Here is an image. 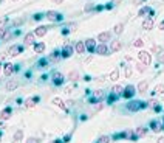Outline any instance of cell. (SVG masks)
Wrapping results in <instances>:
<instances>
[{"instance_id":"obj_1","label":"cell","mask_w":164,"mask_h":143,"mask_svg":"<svg viewBox=\"0 0 164 143\" xmlns=\"http://www.w3.org/2000/svg\"><path fill=\"white\" fill-rule=\"evenodd\" d=\"M149 106L147 101H141V100H132L130 103H127V111L129 112H138L139 109H146Z\"/></svg>"},{"instance_id":"obj_2","label":"cell","mask_w":164,"mask_h":143,"mask_svg":"<svg viewBox=\"0 0 164 143\" xmlns=\"http://www.w3.org/2000/svg\"><path fill=\"white\" fill-rule=\"evenodd\" d=\"M51 83H53V86L61 87V86L65 83V76H64L61 72H53V73H51Z\"/></svg>"},{"instance_id":"obj_3","label":"cell","mask_w":164,"mask_h":143,"mask_svg":"<svg viewBox=\"0 0 164 143\" xmlns=\"http://www.w3.org/2000/svg\"><path fill=\"white\" fill-rule=\"evenodd\" d=\"M104 97H105L104 90H94L93 95L88 98V103H90V104H96V103H101L104 100Z\"/></svg>"},{"instance_id":"obj_4","label":"cell","mask_w":164,"mask_h":143,"mask_svg":"<svg viewBox=\"0 0 164 143\" xmlns=\"http://www.w3.org/2000/svg\"><path fill=\"white\" fill-rule=\"evenodd\" d=\"M135 94H136V87L135 86H132V84H129L127 87H124V90H122V98H126V100H132L133 97H135Z\"/></svg>"},{"instance_id":"obj_5","label":"cell","mask_w":164,"mask_h":143,"mask_svg":"<svg viewBox=\"0 0 164 143\" xmlns=\"http://www.w3.org/2000/svg\"><path fill=\"white\" fill-rule=\"evenodd\" d=\"M45 17L48 20H51V22H61L64 19V16L61 14V12H57V11H47L45 12Z\"/></svg>"},{"instance_id":"obj_6","label":"cell","mask_w":164,"mask_h":143,"mask_svg":"<svg viewBox=\"0 0 164 143\" xmlns=\"http://www.w3.org/2000/svg\"><path fill=\"white\" fill-rule=\"evenodd\" d=\"M73 51H74V47H73L71 44H65V45L62 47V50H61V56H62L64 59H67V58L73 56Z\"/></svg>"},{"instance_id":"obj_7","label":"cell","mask_w":164,"mask_h":143,"mask_svg":"<svg viewBox=\"0 0 164 143\" xmlns=\"http://www.w3.org/2000/svg\"><path fill=\"white\" fill-rule=\"evenodd\" d=\"M23 50H25V45H19V44H16V45H11V48L6 51V55H9V56H17V55L22 53Z\"/></svg>"},{"instance_id":"obj_8","label":"cell","mask_w":164,"mask_h":143,"mask_svg":"<svg viewBox=\"0 0 164 143\" xmlns=\"http://www.w3.org/2000/svg\"><path fill=\"white\" fill-rule=\"evenodd\" d=\"M138 61L144 62L146 66H149V64L152 62V56H150V53H149V51H146V50H141L139 53H138Z\"/></svg>"},{"instance_id":"obj_9","label":"cell","mask_w":164,"mask_h":143,"mask_svg":"<svg viewBox=\"0 0 164 143\" xmlns=\"http://www.w3.org/2000/svg\"><path fill=\"white\" fill-rule=\"evenodd\" d=\"M153 14H155V11L150 6H143L139 9V12H138L139 17H150V19H153Z\"/></svg>"},{"instance_id":"obj_10","label":"cell","mask_w":164,"mask_h":143,"mask_svg":"<svg viewBox=\"0 0 164 143\" xmlns=\"http://www.w3.org/2000/svg\"><path fill=\"white\" fill-rule=\"evenodd\" d=\"M34 44H36V34L34 33H26L23 36V45L30 47V45H34Z\"/></svg>"},{"instance_id":"obj_11","label":"cell","mask_w":164,"mask_h":143,"mask_svg":"<svg viewBox=\"0 0 164 143\" xmlns=\"http://www.w3.org/2000/svg\"><path fill=\"white\" fill-rule=\"evenodd\" d=\"M108 51H110V48H108L105 44L99 42V44L96 45V50H94V53H98V55H101V56H105V55H110Z\"/></svg>"},{"instance_id":"obj_12","label":"cell","mask_w":164,"mask_h":143,"mask_svg":"<svg viewBox=\"0 0 164 143\" xmlns=\"http://www.w3.org/2000/svg\"><path fill=\"white\" fill-rule=\"evenodd\" d=\"M17 70V67L14 66V64H11V62H6V64H3V73H5V76H11L12 73H14Z\"/></svg>"},{"instance_id":"obj_13","label":"cell","mask_w":164,"mask_h":143,"mask_svg":"<svg viewBox=\"0 0 164 143\" xmlns=\"http://www.w3.org/2000/svg\"><path fill=\"white\" fill-rule=\"evenodd\" d=\"M85 48H87V51H88V53H94V50H96V41H94V39H85Z\"/></svg>"},{"instance_id":"obj_14","label":"cell","mask_w":164,"mask_h":143,"mask_svg":"<svg viewBox=\"0 0 164 143\" xmlns=\"http://www.w3.org/2000/svg\"><path fill=\"white\" fill-rule=\"evenodd\" d=\"M74 51L77 55H84L85 51H87V48H85V42L84 41H77L76 44H74Z\"/></svg>"},{"instance_id":"obj_15","label":"cell","mask_w":164,"mask_h":143,"mask_svg":"<svg viewBox=\"0 0 164 143\" xmlns=\"http://www.w3.org/2000/svg\"><path fill=\"white\" fill-rule=\"evenodd\" d=\"M11 115H12V109L11 107H5V109H2V112H0V120L6 121V120L11 118Z\"/></svg>"},{"instance_id":"obj_16","label":"cell","mask_w":164,"mask_h":143,"mask_svg":"<svg viewBox=\"0 0 164 143\" xmlns=\"http://www.w3.org/2000/svg\"><path fill=\"white\" fill-rule=\"evenodd\" d=\"M110 39H112V33H110V31H102V33H99V34H98V41H99V42H102V44L108 42Z\"/></svg>"},{"instance_id":"obj_17","label":"cell","mask_w":164,"mask_h":143,"mask_svg":"<svg viewBox=\"0 0 164 143\" xmlns=\"http://www.w3.org/2000/svg\"><path fill=\"white\" fill-rule=\"evenodd\" d=\"M33 33L36 34V37H44L48 33V27H45V25H40V27H37Z\"/></svg>"},{"instance_id":"obj_18","label":"cell","mask_w":164,"mask_h":143,"mask_svg":"<svg viewBox=\"0 0 164 143\" xmlns=\"http://www.w3.org/2000/svg\"><path fill=\"white\" fill-rule=\"evenodd\" d=\"M39 100H40L39 97H31V98H28V100L25 101V107H26V109H33V107L37 104V103H39Z\"/></svg>"},{"instance_id":"obj_19","label":"cell","mask_w":164,"mask_h":143,"mask_svg":"<svg viewBox=\"0 0 164 143\" xmlns=\"http://www.w3.org/2000/svg\"><path fill=\"white\" fill-rule=\"evenodd\" d=\"M17 87H19V81H16V80H9L5 84V90H8V92H11V90H16Z\"/></svg>"},{"instance_id":"obj_20","label":"cell","mask_w":164,"mask_h":143,"mask_svg":"<svg viewBox=\"0 0 164 143\" xmlns=\"http://www.w3.org/2000/svg\"><path fill=\"white\" fill-rule=\"evenodd\" d=\"M130 134H132V131H122V132H118V134H115L113 137H112V140H121V138H130Z\"/></svg>"},{"instance_id":"obj_21","label":"cell","mask_w":164,"mask_h":143,"mask_svg":"<svg viewBox=\"0 0 164 143\" xmlns=\"http://www.w3.org/2000/svg\"><path fill=\"white\" fill-rule=\"evenodd\" d=\"M121 48H122V42L121 41H112L110 42V51H113V53L119 51Z\"/></svg>"},{"instance_id":"obj_22","label":"cell","mask_w":164,"mask_h":143,"mask_svg":"<svg viewBox=\"0 0 164 143\" xmlns=\"http://www.w3.org/2000/svg\"><path fill=\"white\" fill-rule=\"evenodd\" d=\"M33 48H34V53L40 55V53H44V51H45V44L44 42H36L33 45Z\"/></svg>"},{"instance_id":"obj_23","label":"cell","mask_w":164,"mask_h":143,"mask_svg":"<svg viewBox=\"0 0 164 143\" xmlns=\"http://www.w3.org/2000/svg\"><path fill=\"white\" fill-rule=\"evenodd\" d=\"M61 58H62V56H61V51H59V50H54L53 53L48 56V61H50V62H57Z\"/></svg>"},{"instance_id":"obj_24","label":"cell","mask_w":164,"mask_h":143,"mask_svg":"<svg viewBox=\"0 0 164 143\" xmlns=\"http://www.w3.org/2000/svg\"><path fill=\"white\" fill-rule=\"evenodd\" d=\"M147 87H149V83H147V81H141L138 86H136V92L146 94V92H147Z\"/></svg>"},{"instance_id":"obj_25","label":"cell","mask_w":164,"mask_h":143,"mask_svg":"<svg viewBox=\"0 0 164 143\" xmlns=\"http://www.w3.org/2000/svg\"><path fill=\"white\" fill-rule=\"evenodd\" d=\"M153 25H155V22H153V19H146L144 22H143V28L144 30H152L153 28Z\"/></svg>"},{"instance_id":"obj_26","label":"cell","mask_w":164,"mask_h":143,"mask_svg":"<svg viewBox=\"0 0 164 143\" xmlns=\"http://www.w3.org/2000/svg\"><path fill=\"white\" fill-rule=\"evenodd\" d=\"M119 97H121V95H118V94H115V92H110V95L107 97V103H108V104H113V103H116V101L119 100Z\"/></svg>"},{"instance_id":"obj_27","label":"cell","mask_w":164,"mask_h":143,"mask_svg":"<svg viewBox=\"0 0 164 143\" xmlns=\"http://www.w3.org/2000/svg\"><path fill=\"white\" fill-rule=\"evenodd\" d=\"M150 129H152V132H159V131H162V129H161V124H159L156 120H152V121H150Z\"/></svg>"},{"instance_id":"obj_28","label":"cell","mask_w":164,"mask_h":143,"mask_svg":"<svg viewBox=\"0 0 164 143\" xmlns=\"http://www.w3.org/2000/svg\"><path fill=\"white\" fill-rule=\"evenodd\" d=\"M53 104L57 106V107H61L62 111H67V106L64 104V101H62L61 98H53Z\"/></svg>"},{"instance_id":"obj_29","label":"cell","mask_w":164,"mask_h":143,"mask_svg":"<svg viewBox=\"0 0 164 143\" xmlns=\"http://www.w3.org/2000/svg\"><path fill=\"white\" fill-rule=\"evenodd\" d=\"M133 132H135L136 135H138V138H139V137H144V135L147 134V129H146V128H141V126H139V128H136Z\"/></svg>"},{"instance_id":"obj_30","label":"cell","mask_w":164,"mask_h":143,"mask_svg":"<svg viewBox=\"0 0 164 143\" xmlns=\"http://www.w3.org/2000/svg\"><path fill=\"white\" fill-rule=\"evenodd\" d=\"M108 78H110L112 81H118V80H119V70H118V69L112 70V72H110V75H108Z\"/></svg>"},{"instance_id":"obj_31","label":"cell","mask_w":164,"mask_h":143,"mask_svg":"<svg viewBox=\"0 0 164 143\" xmlns=\"http://www.w3.org/2000/svg\"><path fill=\"white\" fill-rule=\"evenodd\" d=\"M12 140H14V141H20V140H23V131H22V129L16 131V134L12 135Z\"/></svg>"},{"instance_id":"obj_32","label":"cell","mask_w":164,"mask_h":143,"mask_svg":"<svg viewBox=\"0 0 164 143\" xmlns=\"http://www.w3.org/2000/svg\"><path fill=\"white\" fill-rule=\"evenodd\" d=\"M122 31H124V23H116L115 28H113V33L115 34H121Z\"/></svg>"},{"instance_id":"obj_33","label":"cell","mask_w":164,"mask_h":143,"mask_svg":"<svg viewBox=\"0 0 164 143\" xmlns=\"http://www.w3.org/2000/svg\"><path fill=\"white\" fill-rule=\"evenodd\" d=\"M136 70H138L139 73H143V72H146V69H147V66H146V64L144 62H141V61H138V62H136V67H135Z\"/></svg>"},{"instance_id":"obj_34","label":"cell","mask_w":164,"mask_h":143,"mask_svg":"<svg viewBox=\"0 0 164 143\" xmlns=\"http://www.w3.org/2000/svg\"><path fill=\"white\" fill-rule=\"evenodd\" d=\"M68 80H70V81H77L79 80V73L76 70H71L70 73H68Z\"/></svg>"},{"instance_id":"obj_35","label":"cell","mask_w":164,"mask_h":143,"mask_svg":"<svg viewBox=\"0 0 164 143\" xmlns=\"http://www.w3.org/2000/svg\"><path fill=\"white\" fill-rule=\"evenodd\" d=\"M110 90H112V92H115V94H118V95H122V90H124V87H122L121 84H116V86H113Z\"/></svg>"},{"instance_id":"obj_36","label":"cell","mask_w":164,"mask_h":143,"mask_svg":"<svg viewBox=\"0 0 164 143\" xmlns=\"http://www.w3.org/2000/svg\"><path fill=\"white\" fill-rule=\"evenodd\" d=\"M48 62H50L48 58H42V59H40V61L37 62V67H39V69H44V67L48 66Z\"/></svg>"},{"instance_id":"obj_37","label":"cell","mask_w":164,"mask_h":143,"mask_svg":"<svg viewBox=\"0 0 164 143\" xmlns=\"http://www.w3.org/2000/svg\"><path fill=\"white\" fill-rule=\"evenodd\" d=\"M156 94H164V84H158L155 87V90L152 92V95H156Z\"/></svg>"},{"instance_id":"obj_38","label":"cell","mask_w":164,"mask_h":143,"mask_svg":"<svg viewBox=\"0 0 164 143\" xmlns=\"http://www.w3.org/2000/svg\"><path fill=\"white\" fill-rule=\"evenodd\" d=\"M110 140H112V138L108 137V135H102V137H99V138H98V141H96V143H110Z\"/></svg>"},{"instance_id":"obj_39","label":"cell","mask_w":164,"mask_h":143,"mask_svg":"<svg viewBox=\"0 0 164 143\" xmlns=\"http://www.w3.org/2000/svg\"><path fill=\"white\" fill-rule=\"evenodd\" d=\"M133 45H135V47H138V48H141V47L144 45V41H143V39L139 37V39H136V41L133 42Z\"/></svg>"},{"instance_id":"obj_40","label":"cell","mask_w":164,"mask_h":143,"mask_svg":"<svg viewBox=\"0 0 164 143\" xmlns=\"http://www.w3.org/2000/svg\"><path fill=\"white\" fill-rule=\"evenodd\" d=\"M152 51H153V53H156V55H159V53H162V48L158 47V45H153L152 47Z\"/></svg>"},{"instance_id":"obj_41","label":"cell","mask_w":164,"mask_h":143,"mask_svg":"<svg viewBox=\"0 0 164 143\" xmlns=\"http://www.w3.org/2000/svg\"><path fill=\"white\" fill-rule=\"evenodd\" d=\"M6 23H8V17H5V19H2V20H0V30L6 28Z\"/></svg>"},{"instance_id":"obj_42","label":"cell","mask_w":164,"mask_h":143,"mask_svg":"<svg viewBox=\"0 0 164 143\" xmlns=\"http://www.w3.org/2000/svg\"><path fill=\"white\" fill-rule=\"evenodd\" d=\"M26 143H40V140L36 138V137H28L26 138Z\"/></svg>"},{"instance_id":"obj_43","label":"cell","mask_w":164,"mask_h":143,"mask_svg":"<svg viewBox=\"0 0 164 143\" xmlns=\"http://www.w3.org/2000/svg\"><path fill=\"white\" fill-rule=\"evenodd\" d=\"M124 75H126V78H130L132 76V67H126V72H124Z\"/></svg>"},{"instance_id":"obj_44","label":"cell","mask_w":164,"mask_h":143,"mask_svg":"<svg viewBox=\"0 0 164 143\" xmlns=\"http://www.w3.org/2000/svg\"><path fill=\"white\" fill-rule=\"evenodd\" d=\"M23 22V19H17V20H14V22H12V27H19V25Z\"/></svg>"},{"instance_id":"obj_45","label":"cell","mask_w":164,"mask_h":143,"mask_svg":"<svg viewBox=\"0 0 164 143\" xmlns=\"http://www.w3.org/2000/svg\"><path fill=\"white\" fill-rule=\"evenodd\" d=\"M42 17H45V14H40V12H37V14H34V20H40Z\"/></svg>"},{"instance_id":"obj_46","label":"cell","mask_w":164,"mask_h":143,"mask_svg":"<svg viewBox=\"0 0 164 143\" xmlns=\"http://www.w3.org/2000/svg\"><path fill=\"white\" fill-rule=\"evenodd\" d=\"M161 109H162V107H161V106L158 104V103H156V104H155V107H153V111H155V112H161Z\"/></svg>"},{"instance_id":"obj_47","label":"cell","mask_w":164,"mask_h":143,"mask_svg":"<svg viewBox=\"0 0 164 143\" xmlns=\"http://www.w3.org/2000/svg\"><path fill=\"white\" fill-rule=\"evenodd\" d=\"M70 137H71V134H68V135H65V137H64V143H67V141H70Z\"/></svg>"},{"instance_id":"obj_48","label":"cell","mask_w":164,"mask_h":143,"mask_svg":"<svg viewBox=\"0 0 164 143\" xmlns=\"http://www.w3.org/2000/svg\"><path fill=\"white\" fill-rule=\"evenodd\" d=\"M158 61H159L161 64L164 62V53H159V58H158Z\"/></svg>"},{"instance_id":"obj_49","label":"cell","mask_w":164,"mask_h":143,"mask_svg":"<svg viewBox=\"0 0 164 143\" xmlns=\"http://www.w3.org/2000/svg\"><path fill=\"white\" fill-rule=\"evenodd\" d=\"M91 9H93V5H91V3L85 6V11H91Z\"/></svg>"},{"instance_id":"obj_50","label":"cell","mask_w":164,"mask_h":143,"mask_svg":"<svg viewBox=\"0 0 164 143\" xmlns=\"http://www.w3.org/2000/svg\"><path fill=\"white\" fill-rule=\"evenodd\" d=\"M158 28H159V30H161V31H164V20H162V22H161V23H159V27H158Z\"/></svg>"},{"instance_id":"obj_51","label":"cell","mask_w":164,"mask_h":143,"mask_svg":"<svg viewBox=\"0 0 164 143\" xmlns=\"http://www.w3.org/2000/svg\"><path fill=\"white\" fill-rule=\"evenodd\" d=\"M51 143H64V140H61V138H56V140H53Z\"/></svg>"},{"instance_id":"obj_52","label":"cell","mask_w":164,"mask_h":143,"mask_svg":"<svg viewBox=\"0 0 164 143\" xmlns=\"http://www.w3.org/2000/svg\"><path fill=\"white\" fill-rule=\"evenodd\" d=\"M156 143H164V137H159V138L156 140Z\"/></svg>"},{"instance_id":"obj_53","label":"cell","mask_w":164,"mask_h":143,"mask_svg":"<svg viewBox=\"0 0 164 143\" xmlns=\"http://www.w3.org/2000/svg\"><path fill=\"white\" fill-rule=\"evenodd\" d=\"M51 2H54V3H62L64 0H51Z\"/></svg>"},{"instance_id":"obj_54","label":"cell","mask_w":164,"mask_h":143,"mask_svg":"<svg viewBox=\"0 0 164 143\" xmlns=\"http://www.w3.org/2000/svg\"><path fill=\"white\" fill-rule=\"evenodd\" d=\"M161 129L164 131V118H162V123H161Z\"/></svg>"},{"instance_id":"obj_55","label":"cell","mask_w":164,"mask_h":143,"mask_svg":"<svg viewBox=\"0 0 164 143\" xmlns=\"http://www.w3.org/2000/svg\"><path fill=\"white\" fill-rule=\"evenodd\" d=\"M0 141H2V132H0Z\"/></svg>"},{"instance_id":"obj_56","label":"cell","mask_w":164,"mask_h":143,"mask_svg":"<svg viewBox=\"0 0 164 143\" xmlns=\"http://www.w3.org/2000/svg\"><path fill=\"white\" fill-rule=\"evenodd\" d=\"M11 2H17V0H11Z\"/></svg>"},{"instance_id":"obj_57","label":"cell","mask_w":164,"mask_h":143,"mask_svg":"<svg viewBox=\"0 0 164 143\" xmlns=\"http://www.w3.org/2000/svg\"><path fill=\"white\" fill-rule=\"evenodd\" d=\"M139 2H146V0H139Z\"/></svg>"},{"instance_id":"obj_58","label":"cell","mask_w":164,"mask_h":143,"mask_svg":"<svg viewBox=\"0 0 164 143\" xmlns=\"http://www.w3.org/2000/svg\"><path fill=\"white\" fill-rule=\"evenodd\" d=\"M0 72H2V66H0Z\"/></svg>"}]
</instances>
